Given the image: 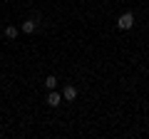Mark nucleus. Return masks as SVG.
<instances>
[{"label":"nucleus","mask_w":149,"mask_h":139,"mask_svg":"<svg viewBox=\"0 0 149 139\" xmlns=\"http://www.w3.org/2000/svg\"><path fill=\"white\" fill-rule=\"evenodd\" d=\"M117 27H119V30H132V27H134V13H122V15H119L117 17Z\"/></svg>","instance_id":"nucleus-1"},{"label":"nucleus","mask_w":149,"mask_h":139,"mask_svg":"<svg viewBox=\"0 0 149 139\" xmlns=\"http://www.w3.org/2000/svg\"><path fill=\"white\" fill-rule=\"evenodd\" d=\"M37 20H40V15H35V17H30V20H25L20 25V30L25 32V35H32V32L37 30Z\"/></svg>","instance_id":"nucleus-2"},{"label":"nucleus","mask_w":149,"mask_h":139,"mask_svg":"<svg viewBox=\"0 0 149 139\" xmlns=\"http://www.w3.org/2000/svg\"><path fill=\"white\" fill-rule=\"evenodd\" d=\"M74 97H77V87L74 85H65L62 87V99L65 102H74Z\"/></svg>","instance_id":"nucleus-3"},{"label":"nucleus","mask_w":149,"mask_h":139,"mask_svg":"<svg viewBox=\"0 0 149 139\" xmlns=\"http://www.w3.org/2000/svg\"><path fill=\"white\" fill-rule=\"evenodd\" d=\"M50 104V107H60L62 104V92H55V90H50V95H47V99H45Z\"/></svg>","instance_id":"nucleus-4"},{"label":"nucleus","mask_w":149,"mask_h":139,"mask_svg":"<svg viewBox=\"0 0 149 139\" xmlns=\"http://www.w3.org/2000/svg\"><path fill=\"white\" fill-rule=\"evenodd\" d=\"M17 32H20V27L8 25V27H5V38H8V40H15V38H17Z\"/></svg>","instance_id":"nucleus-5"},{"label":"nucleus","mask_w":149,"mask_h":139,"mask_svg":"<svg viewBox=\"0 0 149 139\" xmlns=\"http://www.w3.org/2000/svg\"><path fill=\"white\" fill-rule=\"evenodd\" d=\"M45 87H47V90H55V87H57V77L47 75V77H45Z\"/></svg>","instance_id":"nucleus-6"}]
</instances>
